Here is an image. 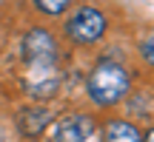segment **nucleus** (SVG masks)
I'll use <instances>...</instances> for the list:
<instances>
[{
  "label": "nucleus",
  "instance_id": "9",
  "mask_svg": "<svg viewBox=\"0 0 154 142\" xmlns=\"http://www.w3.org/2000/svg\"><path fill=\"white\" fill-rule=\"evenodd\" d=\"M143 142H154V128H151V131H149V134L143 137Z\"/></svg>",
  "mask_w": 154,
  "mask_h": 142
},
{
  "label": "nucleus",
  "instance_id": "8",
  "mask_svg": "<svg viewBox=\"0 0 154 142\" xmlns=\"http://www.w3.org/2000/svg\"><path fill=\"white\" fill-rule=\"evenodd\" d=\"M140 51H143V60L149 63V66H154V31H151L149 37L143 40V46H140Z\"/></svg>",
  "mask_w": 154,
  "mask_h": 142
},
{
  "label": "nucleus",
  "instance_id": "3",
  "mask_svg": "<svg viewBox=\"0 0 154 142\" xmlns=\"http://www.w3.org/2000/svg\"><path fill=\"white\" fill-rule=\"evenodd\" d=\"M23 57H26L32 66H43L51 68L57 60V43L46 28H32L23 40Z\"/></svg>",
  "mask_w": 154,
  "mask_h": 142
},
{
  "label": "nucleus",
  "instance_id": "6",
  "mask_svg": "<svg viewBox=\"0 0 154 142\" xmlns=\"http://www.w3.org/2000/svg\"><path fill=\"white\" fill-rule=\"evenodd\" d=\"M103 142H143L140 131L126 120H109L103 128Z\"/></svg>",
  "mask_w": 154,
  "mask_h": 142
},
{
  "label": "nucleus",
  "instance_id": "5",
  "mask_svg": "<svg viewBox=\"0 0 154 142\" xmlns=\"http://www.w3.org/2000/svg\"><path fill=\"white\" fill-rule=\"evenodd\" d=\"M49 122H51V114L46 108L29 105V108H23L20 114H17V128H20V134L26 139H37L40 134L49 128Z\"/></svg>",
  "mask_w": 154,
  "mask_h": 142
},
{
  "label": "nucleus",
  "instance_id": "1",
  "mask_svg": "<svg viewBox=\"0 0 154 142\" xmlns=\"http://www.w3.org/2000/svg\"><path fill=\"white\" fill-rule=\"evenodd\" d=\"M128 88H131V74L114 60H100L88 74V94L103 108L123 102Z\"/></svg>",
  "mask_w": 154,
  "mask_h": 142
},
{
  "label": "nucleus",
  "instance_id": "7",
  "mask_svg": "<svg viewBox=\"0 0 154 142\" xmlns=\"http://www.w3.org/2000/svg\"><path fill=\"white\" fill-rule=\"evenodd\" d=\"M34 6H37L43 14H49V17H57V14H63V11L72 6V0H34Z\"/></svg>",
  "mask_w": 154,
  "mask_h": 142
},
{
  "label": "nucleus",
  "instance_id": "4",
  "mask_svg": "<svg viewBox=\"0 0 154 142\" xmlns=\"http://www.w3.org/2000/svg\"><path fill=\"white\" fill-rule=\"evenodd\" d=\"M91 134H94V117L74 111V114L60 117L54 137H57V142H86Z\"/></svg>",
  "mask_w": 154,
  "mask_h": 142
},
{
  "label": "nucleus",
  "instance_id": "2",
  "mask_svg": "<svg viewBox=\"0 0 154 142\" xmlns=\"http://www.w3.org/2000/svg\"><path fill=\"white\" fill-rule=\"evenodd\" d=\"M109 28L106 23V14L94 6H80L72 17L66 20V37L77 46H91V43H100Z\"/></svg>",
  "mask_w": 154,
  "mask_h": 142
}]
</instances>
